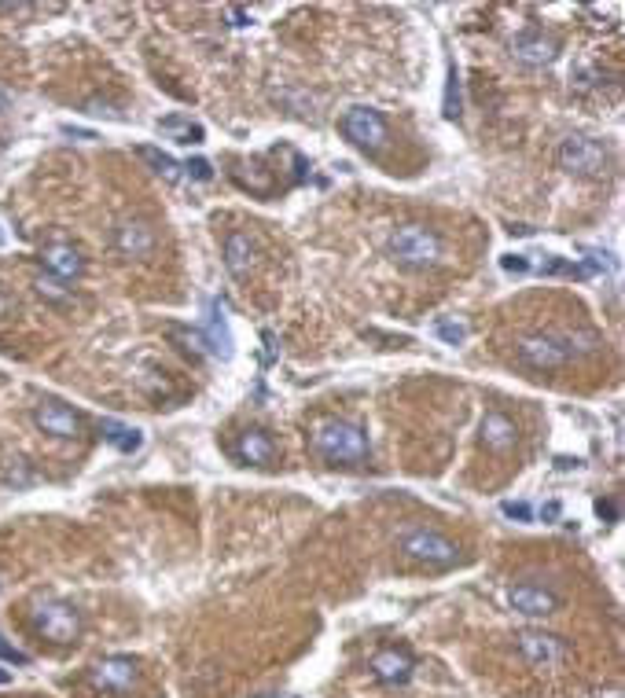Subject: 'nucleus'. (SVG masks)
Masks as SVG:
<instances>
[{"label":"nucleus","instance_id":"nucleus-17","mask_svg":"<svg viewBox=\"0 0 625 698\" xmlns=\"http://www.w3.org/2000/svg\"><path fill=\"white\" fill-rule=\"evenodd\" d=\"M478 438L489 452H508L519 441V427L504 412H486L482 416V427H478Z\"/></svg>","mask_w":625,"mask_h":698},{"label":"nucleus","instance_id":"nucleus-29","mask_svg":"<svg viewBox=\"0 0 625 698\" xmlns=\"http://www.w3.org/2000/svg\"><path fill=\"white\" fill-rule=\"evenodd\" d=\"M500 511H504V518H515V522H530V504H515V500H508V504H500Z\"/></svg>","mask_w":625,"mask_h":698},{"label":"nucleus","instance_id":"nucleus-1","mask_svg":"<svg viewBox=\"0 0 625 698\" xmlns=\"http://www.w3.org/2000/svg\"><path fill=\"white\" fill-rule=\"evenodd\" d=\"M313 449L328 463H335V467H357V463L368 460L372 441H368V430L357 427V423L328 419V423H320L313 430Z\"/></svg>","mask_w":625,"mask_h":698},{"label":"nucleus","instance_id":"nucleus-9","mask_svg":"<svg viewBox=\"0 0 625 698\" xmlns=\"http://www.w3.org/2000/svg\"><path fill=\"white\" fill-rule=\"evenodd\" d=\"M515 651L523 654L526 665H534V669H559V665L567 662V643L552 636V632H537V629H526L515 636Z\"/></svg>","mask_w":625,"mask_h":698},{"label":"nucleus","instance_id":"nucleus-2","mask_svg":"<svg viewBox=\"0 0 625 698\" xmlns=\"http://www.w3.org/2000/svg\"><path fill=\"white\" fill-rule=\"evenodd\" d=\"M387 254L398 261L401 269H431L442 258V239L427 225H401L390 232Z\"/></svg>","mask_w":625,"mask_h":698},{"label":"nucleus","instance_id":"nucleus-7","mask_svg":"<svg viewBox=\"0 0 625 698\" xmlns=\"http://www.w3.org/2000/svg\"><path fill=\"white\" fill-rule=\"evenodd\" d=\"M339 129L353 147H361V151H368V155H375L379 147L387 144V136H390L387 118L375 111V107H350V111L342 114Z\"/></svg>","mask_w":625,"mask_h":698},{"label":"nucleus","instance_id":"nucleus-26","mask_svg":"<svg viewBox=\"0 0 625 698\" xmlns=\"http://www.w3.org/2000/svg\"><path fill=\"white\" fill-rule=\"evenodd\" d=\"M434 335L442 338L445 346H460L467 338V327L456 324V320H438V324H434Z\"/></svg>","mask_w":625,"mask_h":698},{"label":"nucleus","instance_id":"nucleus-4","mask_svg":"<svg viewBox=\"0 0 625 698\" xmlns=\"http://www.w3.org/2000/svg\"><path fill=\"white\" fill-rule=\"evenodd\" d=\"M574 338L570 335H526L519 346H515V357L523 368L530 372H559V368H567L574 361Z\"/></svg>","mask_w":625,"mask_h":698},{"label":"nucleus","instance_id":"nucleus-28","mask_svg":"<svg viewBox=\"0 0 625 698\" xmlns=\"http://www.w3.org/2000/svg\"><path fill=\"white\" fill-rule=\"evenodd\" d=\"M500 269L515 272V276H526V272H530V261H526L523 254H504V258H500Z\"/></svg>","mask_w":625,"mask_h":698},{"label":"nucleus","instance_id":"nucleus-13","mask_svg":"<svg viewBox=\"0 0 625 698\" xmlns=\"http://www.w3.org/2000/svg\"><path fill=\"white\" fill-rule=\"evenodd\" d=\"M368 669H372V676L379 680V684H387V687H405V684L412 680V669H416V662H412V654H409V651L387 647V651L372 654V662H368Z\"/></svg>","mask_w":625,"mask_h":698},{"label":"nucleus","instance_id":"nucleus-3","mask_svg":"<svg viewBox=\"0 0 625 698\" xmlns=\"http://www.w3.org/2000/svg\"><path fill=\"white\" fill-rule=\"evenodd\" d=\"M30 629L41 636V640L56 643V647H67L81 636V614L74 603L67 599H34L30 603Z\"/></svg>","mask_w":625,"mask_h":698},{"label":"nucleus","instance_id":"nucleus-32","mask_svg":"<svg viewBox=\"0 0 625 698\" xmlns=\"http://www.w3.org/2000/svg\"><path fill=\"white\" fill-rule=\"evenodd\" d=\"M67 136H81V140H96V133H85V129H74V125H63Z\"/></svg>","mask_w":625,"mask_h":698},{"label":"nucleus","instance_id":"nucleus-22","mask_svg":"<svg viewBox=\"0 0 625 698\" xmlns=\"http://www.w3.org/2000/svg\"><path fill=\"white\" fill-rule=\"evenodd\" d=\"M159 133L173 136L177 144H203V125H192L188 118H181V114H170V118H162L159 122Z\"/></svg>","mask_w":625,"mask_h":698},{"label":"nucleus","instance_id":"nucleus-30","mask_svg":"<svg viewBox=\"0 0 625 698\" xmlns=\"http://www.w3.org/2000/svg\"><path fill=\"white\" fill-rule=\"evenodd\" d=\"M596 515L607 518V522H618V507L611 500H596Z\"/></svg>","mask_w":625,"mask_h":698},{"label":"nucleus","instance_id":"nucleus-16","mask_svg":"<svg viewBox=\"0 0 625 698\" xmlns=\"http://www.w3.org/2000/svg\"><path fill=\"white\" fill-rule=\"evenodd\" d=\"M232 456L239 463H250V467H269L276 460V445L265 430H243L236 441H232Z\"/></svg>","mask_w":625,"mask_h":698},{"label":"nucleus","instance_id":"nucleus-11","mask_svg":"<svg viewBox=\"0 0 625 698\" xmlns=\"http://www.w3.org/2000/svg\"><path fill=\"white\" fill-rule=\"evenodd\" d=\"M508 603H512V610L515 614H523V618H548V614H556L559 610L556 592L545 585H534V581H523V585L508 588Z\"/></svg>","mask_w":625,"mask_h":698},{"label":"nucleus","instance_id":"nucleus-5","mask_svg":"<svg viewBox=\"0 0 625 698\" xmlns=\"http://www.w3.org/2000/svg\"><path fill=\"white\" fill-rule=\"evenodd\" d=\"M401 555L412 559V563H423V566H453L460 559V544L449 541L445 533L438 530H409L405 537L398 541Z\"/></svg>","mask_w":625,"mask_h":698},{"label":"nucleus","instance_id":"nucleus-27","mask_svg":"<svg viewBox=\"0 0 625 698\" xmlns=\"http://www.w3.org/2000/svg\"><path fill=\"white\" fill-rule=\"evenodd\" d=\"M181 169H188V177H195V181H214V169L206 158H188Z\"/></svg>","mask_w":625,"mask_h":698},{"label":"nucleus","instance_id":"nucleus-33","mask_svg":"<svg viewBox=\"0 0 625 698\" xmlns=\"http://www.w3.org/2000/svg\"><path fill=\"white\" fill-rule=\"evenodd\" d=\"M8 309H12V298H8V294H0V316L8 313Z\"/></svg>","mask_w":625,"mask_h":698},{"label":"nucleus","instance_id":"nucleus-10","mask_svg":"<svg viewBox=\"0 0 625 698\" xmlns=\"http://www.w3.org/2000/svg\"><path fill=\"white\" fill-rule=\"evenodd\" d=\"M111 247L129 261H148L159 247V236H155V228L148 221H140V217H125L118 221L111 232Z\"/></svg>","mask_w":625,"mask_h":698},{"label":"nucleus","instance_id":"nucleus-19","mask_svg":"<svg viewBox=\"0 0 625 698\" xmlns=\"http://www.w3.org/2000/svg\"><path fill=\"white\" fill-rule=\"evenodd\" d=\"M203 342L210 346V353L221 357V361H232V335H228V324H225V309L217 302L210 305V320H206Z\"/></svg>","mask_w":625,"mask_h":698},{"label":"nucleus","instance_id":"nucleus-12","mask_svg":"<svg viewBox=\"0 0 625 698\" xmlns=\"http://www.w3.org/2000/svg\"><path fill=\"white\" fill-rule=\"evenodd\" d=\"M34 427L41 434H52V438H78L81 434V416L74 408H67L63 401H41L34 408Z\"/></svg>","mask_w":625,"mask_h":698},{"label":"nucleus","instance_id":"nucleus-31","mask_svg":"<svg viewBox=\"0 0 625 698\" xmlns=\"http://www.w3.org/2000/svg\"><path fill=\"white\" fill-rule=\"evenodd\" d=\"M559 515H563V504H559V500H548V504L541 507V518H545V522H556Z\"/></svg>","mask_w":625,"mask_h":698},{"label":"nucleus","instance_id":"nucleus-15","mask_svg":"<svg viewBox=\"0 0 625 698\" xmlns=\"http://www.w3.org/2000/svg\"><path fill=\"white\" fill-rule=\"evenodd\" d=\"M41 265L48 269V276H56V280H78L85 276V258H81L78 247H70V243H52V247L41 250Z\"/></svg>","mask_w":625,"mask_h":698},{"label":"nucleus","instance_id":"nucleus-35","mask_svg":"<svg viewBox=\"0 0 625 698\" xmlns=\"http://www.w3.org/2000/svg\"><path fill=\"white\" fill-rule=\"evenodd\" d=\"M4 243H8V236H4V228H0V247H4Z\"/></svg>","mask_w":625,"mask_h":698},{"label":"nucleus","instance_id":"nucleus-18","mask_svg":"<svg viewBox=\"0 0 625 698\" xmlns=\"http://www.w3.org/2000/svg\"><path fill=\"white\" fill-rule=\"evenodd\" d=\"M254 258H258V247L250 243V236H243V232H232V236L225 239V265H228V272H232L236 280H243V276L254 269Z\"/></svg>","mask_w":625,"mask_h":698},{"label":"nucleus","instance_id":"nucleus-21","mask_svg":"<svg viewBox=\"0 0 625 698\" xmlns=\"http://www.w3.org/2000/svg\"><path fill=\"white\" fill-rule=\"evenodd\" d=\"M137 158H144V162H148V166L155 169V173H159V177H162L166 184H177V181H181V166H177V162H173V158L166 155V151H159V147L140 144V147H137Z\"/></svg>","mask_w":625,"mask_h":698},{"label":"nucleus","instance_id":"nucleus-24","mask_svg":"<svg viewBox=\"0 0 625 698\" xmlns=\"http://www.w3.org/2000/svg\"><path fill=\"white\" fill-rule=\"evenodd\" d=\"M34 287L41 298H48V302H56V305L70 302V287H63V280H56V276H37Z\"/></svg>","mask_w":625,"mask_h":698},{"label":"nucleus","instance_id":"nucleus-20","mask_svg":"<svg viewBox=\"0 0 625 698\" xmlns=\"http://www.w3.org/2000/svg\"><path fill=\"white\" fill-rule=\"evenodd\" d=\"M100 430H103V438H107V445H114L118 452H137L140 445H144V434H140L137 427L118 423V419H103Z\"/></svg>","mask_w":625,"mask_h":698},{"label":"nucleus","instance_id":"nucleus-23","mask_svg":"<svg viewBox=\"0 0 625 698\" xmlns=\"http://www.w3.org/2000/svg\"><path fill=\"white\" fill-rule=\"evenodd\" d=\"M442 111L449 122L460 118V74H456V63H449V78H445V103Z\"/></svg>","mask_w":625,"mask_h":698},{"label":"nucleus","instance_id":"nucleus-34","mask_svg":"<svg viewBox=\"0 0 625 698\" xmlns=\"http://www.w3.org/2000/svg\"><path fill=\"white\" fill-rule=\"evenodd\" d=\"M8 680H12V673H8V669H0V684H8Z\"/></svg>","mask_w":625,"mask_h":698},{"label":"nucleus","instance_id":"nucleus-25","mask_svg":"<svg viewBox=\"0 0 625 698\" xmlns=\"http://www.w3.org/2000/svg\"><path fill=\"white\" fill-rule=\"evenodd\" d=\"M0 482H8V485H30L34 482V471L26 467V460H4L0 463Z\"/></svg>","mask_w":625,"mask_h":698},{"label":"nucleus","instance_id":"nucleus-6","mask_svg":"<svg viewBox=\"0 0 625 698\" xmlns=\"http://www.w3.org/2000/svg\"><path fill=\"white\" fill-rule=\"evenodd\" d=\"M556 162L570 177H600L607 169V147L592 136H567L556 151Z\"/></svg>","mask_w":625,"mask_h":698},{"label":"nucleus","instance_id":"nucleus-8","mask_svg":"<svg viewBox=\"0 0 625 698\" xmlns=\"http://www.w3.org/2000/svg\"><path fill=\"white\" fill-rule=\"evenodd\" d=\"M137 676H140L137 658H129V654H107V658H100L89 669V687H96L103 695H129L137 687Z\"/></svg>","mask_w":625,"mask_h":698},{"label":"nucleus","instance_id":"nucleus-14","mask_svg":"<svg viewBox=\"0 0 625 698\" xmlns=\"http://www.w3.org/2000/svg\"><path fill=\"white\" fill-rule=\"evenodd\" d=\"M512 52L519 63H526V67H548V63L556 59L559 45L552 37L541 34V30H523V34H515Z\"/></svg>","mask_w":625,"mask_h":698}]
</instances>
